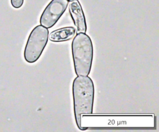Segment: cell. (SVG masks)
<instances>
[{
    "label": "cell",
    "instance_id": "cell-1",
    "mask_svg": "<svg viewBox=\"0 0 159 132\" xmlns=\"http://www.w3.org/2000/svg\"><path fill=\"white\" fill-rule=\"evenodd\" d=\"M72 92L76 123L80 130H84L81 126V115L92 114L93 109L94 86L91 77L77 76L73 82Z\"/></svg>",
    "mask_w": 159,
    "mask_h": 132
},
{
    "label": "cell",
    "instance_id": "cell-2",
    "mask_svg": "<svg viewBox=\"0 0 159 132\" xmlns=\"http://www.w3.org/2000/svg\"><path fill=\"white\" fill-rule=\"evenodd\" d=\"M71 52L76 76H88L93 58V46L89 36L86 33H77L71 43Z\"/></svg>",
    "mask_w": 159,
    "mask_h": 132
},
{
    "label": "cell",
    "instance_id": "cell-3",
    "mask_svg": "<svg viewBox=\"0 0 159 132\" xmlns=\"http://www.w3.org/2000/svg\"><path fill=\"white\" fill-rule=\"evenodd\" d=\"M48 29L39 25L31 31L24 51L25 60L29 63L36 62L40 57L48 40Z\"/></svg>",
    "mask_w": 159,
    "mask_h": 132
},
{
    "label": "cell",
    "instance_id": "cell-4",
    "mask_svg": "<svg viewBox=\"0 0 159 132\" xmlns=\"http://www.w3.org/2000/svg\"><path fill=\"white\" fill-rule=\"evenodd\" d=\"M68 5L67 0H52L40 16V25L47 29L52 27L65 12Z\"/></svg>",
    "mask_w": 159,
    "mask_h": 132
},
{
    "label": "cell",
    "instance_id": "cell-5",
    "mask_svg": "<svg viewBox=\"0 0 159 132\" xmlns=\"http://www.w3.org/2000/svg\"><path fill=\"white\" fill-rule=\"evenodd\" d=\"M68 5L69 12L76 27L77 33H86L87 29L86 18L80 2L78 0H73Z\"/></svg>",
    "mask_w": 159,
    "mask_h": 132
},
{
    "label": "cell",
    "instance_id": "cell-6",
    "mask_svg": "<svg viewBox=\"0 0 159 132\" xmlns=\"http://www.w3.org/2000/svg\"><path fill=\"white\" fill-rule=\"evenodd\" d=\"M76 33L73 27H65L52 31L48 34V39L53 42H60L73 38Z\"/></svg>",
    "mask_w": 159,
    "mask_h": 132
},
{
    "label": "cell",
    "instance_id": "cell-7",
    "mask_svg": "<svg viewBox=\"0 0 159 132\" xmlns=\"http://www.w3.org/2000/svg\"><path fill=\"white\" fill-rule=\"evenodd\" d=\"M11 2L12 6L16 9L20 8L23 3H24V0H11Z\"/></svg>",
    "mask_w": 159,
    "mask_h": 132
},
{
    "label": "cell",
    "instance_id": "cell-8",
    "mask_svg": "<svg viewBox=\"0 0 159 132\" xmlns=\"http://www.w3.org/2000/svg\"><path fill=\"white\" fill-rule=\"evenodd\" d=\"M67 1H73V0H67Z\"/></svg>",
    "mask_w": 159,
    "mask_h": 132
}]
</instances>
